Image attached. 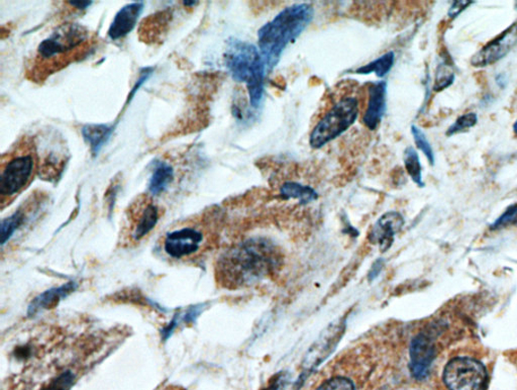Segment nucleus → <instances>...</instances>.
<instances>
[{"label": "nucleus", "mask_w": 517, "mask_h": 390, "mask_svg": "<svg viewBox=\"0 0 517 390\" xmlns=\"http://www.w3.org/2000/svg\"><path fill=\"white\" fill-rule=\"evenodd\" d=\"M97 39L79 23H66L42 42L25 67V78L34 83L45 82L50 76L93 53Z\"/></svg>", "instance_id": "1"}, {"label": "nucleus", "mask_w": 517, "mask_h": 390, "mask_svg": "<svg viewBox=\"0 0 517 390\" xmlns=\"http://www.w3.org/2000/svg\"><path fill=\"white\" fill-rule=\"evenodd\" d=\"M279 266V253L263 239L248 240L222 254L217 265V278L223 287H244L269 276Z\"/></svg>", "instance_id": "2"}, {"label": "nucleus", "mask_w": 517, "mask_h": 390, "mask_svg": "<svg viewBox=\"0 0 517 390\" xmlns=\"http://www.w3.org/2000/svg\"><path fill=\"white\" fill-rule=\"evenodd\" d=\"M312 5L299 4L284 8L275 18L258 31V48L267 71L273 70L289 44L295 43L313 22Z\"/></svg>", "instance_id": "3"}, {"label": "nucleus", "mask_w": 517, "mask_h": 390, "mask_svg": "<svg viewBox=\"0 0 517 390\" xmlns=\"http://www.w3.org/2000/svg\"><path fill=\"white\" fill-rule=\"evenodd\" d=\"M39 155L33 139L24 135L2 157L0 205L4 209L28 189L39 172Z\"/></svg>", "instance_id": "4"}, {"label": "nucleus", "mask_w": 517, "mask_h": 390, "mask_svg": "<svg viewBox=\"0 0 517 390\" xmlns=\"http://www.w3.org/2000/svg\"><path fill=\"white\" fill-rule=\"evenodd\" d=\"M225 62L232 79L246 84L249 106L257 109L262 104L267 72L258 48L231 38L228 41Z\"/></svg>", "instance_id": "5"}, {"label": "nucleus", "mask_w": 517, "mask_h": 390, "mask_svg": "<svg viewBox=\"0 0 517 390\" xmlns=\"http://www.w3.org/2000/svg\"><path fill=\"white\" fill-rule=\"evenodd\" d=\"M209 237L208 226L202 218H188L163 236L162 251L172 261L191 263L200 259L208 249Z\"/></svg>", "instance_id": "6"}, {"label": "nucleus", "mask_w": 517, "mask_h": 390, "mask_svg": "<svg viewBox=\"0 0 517 390\" xmlns=\"http://www.w3.org/2000/svg\"><path fill=\"white\" fill-rule=\"evenodd\" d=\"M360 106L354 97L343 98L318 122L309 135V145L322 149L327 144L338 139L358 120Z\"/></svg>", "instance_id": "7"}, {"label": "nucleus", "mask_w": 517, "mask_h": 390, "mask_svg": "<svg viewBox=\"0 0 517 390\" xmlns=\"http://www.w3.org/2000/svg\"><path fill=\"white\" fill-rule=\"evenodd\" d=\"M160 209L148 195H140L129 206L123 228L122 244L127 246L141 242L158 224Z\"/></svg>", "instance_id": "8"}, {"label": "nucleus", "mask_w": 517, "mask_h": 390, "mask_svg": "<svg viewBox=\"0 0 517 390\" xmlns=\"http://www.w3.org/2000/svg\"><path fill=\"white\" fill-rule=\"evenodd\" d=\"M444 383L450 390H486L488 373L481 362L468 358H456L446 364Z\"/></svg>", "instance_id": "9"}, {"label": "nucleus", "mask_w": 517, "mask_h": 390, "mask_svg": "<svg viewBox=\"0 0 517 390\" xmlns=\"http://www.w3.org/2000/svg\"><path fill=\"white\" fill-rule=\"evenodd\" d=\"M346 321L340 320L327 327L316 342L310 347L305 359L306 368H314L329 358L344 333Z\"/></svg>", "instance_id": "10"}, {"label": "nucleus", "mask_w": 517, "mask_h": 390, "mask_svg": "<svg viewBox=\"0 0 517 390\" xmlns=\"http://www.w3.org/2000/svg\"><path fill=\"white\" fill-rule=\"evenodd\" d=\"M517 44V24L512 25L505 32L471 59L474 67H486L502 60Z\"/></svg>", "instance_id": "11"}, {"label": "nucleus", "mask_w": 517, "mask_h": 390, "mask_svg": "<svg viewBox=\"0 0 517 390\" xmlns=\"http://www.w3.org/2000/svg\"><path fill=\"white\" fill-rule=\"evenodd\" d=\"M435 355V347L428 336L419 334L413 339L410 346L409 364L412 376L418 380L425 379L428 376Z\"/></svg>", "instance_id": "12"}, {"label": "nucleus", "mask_w": 517, "mask_h": 390, "mask_svg": "<svg viewBox=\"0 0 517 390\" xmlns=\"http://www.w3.org/2000/svg\"><path fill=\"white\" fill-rule=\"evenodd\" d=\"M387 107V83L377 81L368 88V105L363 124L370 131H375L381 124Z\"/></svg>", "instance_id": "13"}, {"label": "nucleus", "mask_w": 517, "mask_h": 390, "mask_svg": "<svg viewBox=\"0 0 517 390\" xmlns=\"http://www.w3.org/2000/svg\"><path fill=\"white\" fill-rule=\"evenodd\" d=\"M403 224L404 219L400 214L390 211L377 220L369 234V241L386 252L391 247L394 237L401 230Z\"/></svg>", "instance_id": "14"}, {"label": "nucleus", "mask_w": 517, "mask_h": 390, "mask_svg": "<svg viewBox=\"0 0 517 390\" xmlns=\"http://www.w3.org/2000/svg\"><path fill=\"white\" fill-rule=\"evenodd\" d=\"M144 3H133L125 5L115 16L108 30V37L118 41L123 39L131 32L139 20L144 10Z\"/></svg>", "instance_id": "15"}, {"label": "nucleus", "mask_w": 517, "mask_h": 390, "mask_svg": "<svg viewBox=\"0 0 517 390\" xmlns=\"http://www.w3.org/2000/svg\"><path fill=\"white\" fill-rule=\"evenodd\" d=\"M171 20V11L158 12L145 19L140 27L141 40L145 43H156L162 36L165 35Z\"/></svg>", "instance_id": "16"}, {"label": "nucleus", "mask_w": 517, "mask_h": 390, "mask_svg": "<svg viewBox=\"0 0 517 390\" xmlns=\"http://www.w3.org/2000/svg\"><path fill=\"white\" fill-rule=\"evenodd\" d=\"M113 134L108 125H86L82 128L83 139L89 144L91 154L96 157Z\"/></svg>", "instance_id": "17"}, {"label": "nucleus", "mask_w": 517, "mask_h": 390, "mask_svg": "<svg viewBox=\"0 0 517 390\" xmlns=\"http://www.w3.org/2000/svg\"><path fill=\"white\" fill-rule=\"evenodd\" d=\"M74 290L75 284L70 283L61 287L54 288V290L48 291L39 295L37 299H34L30 305L29 312L34 313L40 310H47L54 307L60 300L66 298V296Z\"/></svg>", "instance_id": "18"}, {"label": "nucleus", "mask_w": 517, "mask_h": 390, "mask_svg": "<svg viewBox=\"0 0 517 390\" xmlns=\"http://www.w3.org/2000/svg\"><path fill=\"white\" fill-rule=\"evenodd\" d=\"M174 180V169L165 162H158L155 165L154 172L149 181V191L153 195H158L168 189Z\"/></svg>", "instance_id": "19"}, {"label": "nucleus", "mask_w": 517, "mask_h": 390, "mask_svg": "<svg viewBox=\"0 0 517 390\" xmlns=\"http://www.w3.org/2000/svg\"><path fill=\"white\" fill-rule=\"evenodd\" d=\"M280 194L284 199L298 200L301 205H307L318 199L317 192L310 186L293 181L284 183L281 186Z\"/></svg>", "instance_id": "20"}, {"label": "nucleus", "mask_w": 517, "mask_h": 390, "mask_svg": "<svg viewBox=\"0 0 517 390\" xmlns=\"http://www.w3.org/2000/svg\"><path fill=\"white\" fill-rule=\"evenodd\" d=\"M395 62V54L392 51L375 59L367 65L357 68L356 74L368 75L374 73L378 79H383L390 73Z\"/></svg>", "instance_id": "21"}, {"label": "nucleus", "mask_w": 517, "mask_h": 390, "mask_svg": "<svg viewBox=\"0 0 517 390\" xmlns=\"http://www.w3.org/2000/svg\"><path fill=\"white\" fill-rule=\"evenodd\" d=\"M403 161L405 169H407L413 182L417 183L419 188H424L425 183L422 181V167L416 149L412 147L405 149Z\"/></svg>", "instance_id": "22"}, {"label": "nucleus", "mask_w": 517, "mask_h": 390, "mask_svg": "<svg viewBox=\"0 0 517 390\" xmlns=\"http://www.w3.org/2000/svg\"><path fill=\"white\" fill-rule=\"evenodd\" d=\"M25 214L22 209L15 211L14 215L3 220L2 223V244L11 238L12 235L24 222Z\"/></svg>", "instance_id": "23"}, {"label": "nucleus", "mask_w": 517, "mask_h": 390, "mask_svg": "<svg viewBox=\"0 0 517 390\" xmlns=\"http://www.w3.org/2000/svg\"><path fill=\"white\" fill-rule=\"evenodd\" d=\"M411 134L415 139L417 147L424 153L430 165H435V154L432 146H430L426 135L417 125L411 126Z\"/></svg>", "instance_id": "24"}, {"label": "nucleus", "mask_w": 517, "mask_h": 390, "mask_svg": "<svg viewBox=\"0 0 517 390\" xmlns=\"http://www.w3.org/2000/svg\"><path fill=\"white\" fill-rule=\"evenodd\" d=\"M477 122L478 117L475 114L470 113L464 115L460 116L453 125L450 126V129L447 130L446 135H452L456 133L466 131L467 129H470L472 126L475 125Z\"/></svg>", "instance_id": "25"}, {"label": "nucleus", "mask_w": 517, "mask_h": 390, "mask_svg": "<svg viewBox=\"0 0 517 390\" xmlns=\"http://www.w3.org/2000/svg\"><path fill=\"white\" fill-rule=\"evenodd\" d=\"M316 390H355V385L349 378L338 376L326 380Z\"/></svg>", "instance_id": "26"}, {"label": "nucleus", "mask_w": 517, "mask_h": 390, "mask_svg": "<svg viewBox=\"0 0 517 390\" xmlns=\"http://www.w3.org/2000/svg\"><path fill=\"white\" fill-rule=\"evenodd\" d=\"M74 379L75 376L72 372H64L42 390H69L72 387Z\"/></svg>", "instance_id": "27"}, {"label": "nucleus", "mask_w": 517, "mask_h": 390, "mask_svg": "<svg viewBox=\"0 0 517 390\" xmlns=\"http://www.w3.org/2000/svg\"><path fill=\"white\" fill-rule=\"evenodd\" d=\"M454 80H455L454 74L447 72V70H445L443 66H439L434 90L441 91L446 88H449L451 84H453Z\"/></svg>", "instance_id": "28"}, {"label": "nucleus", "mask_w": 517, "mask_h": 390, "mask_svg": "<svg viewBox=\"0 0 517 390\" xmlns=\"http://www.w3.org/2000/svg\"><path fill=\"white\" fill-rule=\"evenodd\" d=\"M514 223H517V205L508 209L505 213L496 220L494 228H503Z\"/></svg>", "instance_id": "29"}, {"label": "nucleus", "mask_w": 517, "mask_h": 390, "mask_svg": "<svg viewBox=\"0 0 517 390\" xmlns=\"http://www.w3.org/2000/svg\"><path fill=\"white\" fill-rule=\"evenodd\" d=\"M289 376L286 372H280L278 375L273 376L270 380L268 386L264 390H283L288 384Z\"/></svg>", "instance_id": "30"}, {"label": "nucleus", "mask_w": 517, "mask_h": 390, "mask_svg": "<svg viewBox=\"0 0 517 390\" xmlns=\"http://www.w3.org/2000/svg\"><path fill=\"white\" fill-rule=\"evenodd\" d=\"M153 71L154 70L151 67L145 68V70H142L139 80L136 81V83L135 84V88L131 91V96L128 97L127 103L129 99H132L134 98L136 92L140 89V88L143 86V83L150 79V76L152 75Z\"/></svg>", "instance_id": "31"}, {"label": "nucleus", "mask_w": 517, "mask_h": 390, "mask_svg": "<svg viewBox=\"0 0 517 390\" xmlns=\"http://www.w3.org/2000/svg\"><path fill=\"white\" fill-rule=\"evenodd\" d=\"M472 4L471 2H455L449 12V15L452 19L456 18L462 11L465 10L468 5Z\"/></svg>", "instance_id": "32"}, {"label": "nucleus", "mask_w": 517, "mask_h": 390, "mask_svg": "<svg viewBox=\"0 0 517 390\" xmlns=\"http://www.w3.org/2000/svg\"><path fill=\"white\" fill-rule=\"evenodd\" d=\"M383 266H384V263L381 259H379L374 263V265H373L371 270H370V273L368 275L370 282H372L373 279H375L379 274H381V273L383 269Z\"/></svg>", "instance_id": "33"}, {"label": "nucleus", "mask_w": 517, "mask_h": 390, "mask_svg": "<svg viewBox=\"0 0 517 390\" xmlns=\"http://www.w3.org/2000/svg\"><path fill=\"white\" fill-rule=\"evenodd\" d=\"M66 4L77 8V10L84 11L89 7L93 2H67Z\"/></svg>", "instance_id": "34"}, {"label": "nucleus", "mask_w": 517, "mask_h": 390, "mask_svg": "<svg viewBox=\"0 0 517 390\" xmlns=\"http://www.w3.org/2000/svg\"><path fill=\"white\" fill-rule=\"evenodd\" d=\"M198 4V2H183L185 6H194Z\"/></svg>", "instance_id": "35"}, {"label": "nucleus", "mask_w": 517, "mask_h": 390, "mask_svg": "<svg viewBox=\"0 0 517 390\" xmlns=\"http://www.w3.org/2000/svg\"><path fill=\"white\" fill-rule=\"evenodd\" d=\"M513 131H514V133H515V135H516V137H517V120H516V122H515L514 125H513Z\"/></svg>", "instance_id": "36"}, {"label": "nucleus", "mask_w": 517, "mask_h": 390, "mask_svg": "<svg viewBox=\"0 0 517 390\" xmlns=\"http://www.w3.org/2000/svg\"><path fill=\"white\" fill-rule=\"evenodd\" d=\"M174 390H183V389H174Z\"/></svg>", "instance_id": "37"}]
</instances>
